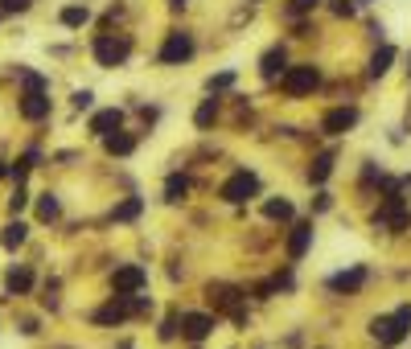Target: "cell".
<instances>
[{"instance_id":"5b68a950","label":"cell","mask_w":411,"mask_h":349,"mask_svg":"<svg viewBox=\"0 0 411 349\" xmlns=\"http://www.w3.org/2000/svg\"><path fill=\"white\" fill-rule=\"evenodd\" d=\"M144 288H149V271H144L140 263H120V267L111 271V292H115V296L132 300V296H140Z\"/></svg>"},{"instance_id":"2e32d148","label":"cell","mask_w":411,"mask_h":349,"mask_svg":"<svg viewBox=\"0 0 411 349\" xmlns=\"http://www.w3.org/2000/svg\"><path fill=\"white\" fill-rule=\"evenodd\" d=\"M263 218H267V222H292V218H296L292 197H284V193H280V197H267V201H263Z\"/></svg>"},{"instance_id":"83f0119b","label":"cell","mask_w":411,"mask_h":349,"mask_svg":"<svg viewBox=\"0 0 411 349\" xmlns=\"http://www.w3.org/2000/svg\"><path fill=\"white\" fill-rule=\"evenodd\" d=\"M25 206H29V193H25V189H17V193L8 197V210H12V214H21Z\"/></svg>"},{"instance_id":"7a4b0ae2","label":"cell","mask_w":411,"mask_h":349,"mask_svg":"<svg viewBox=\"0 0 411 349\" xmlns=\"http://www.w3.org/2000/svg\"><path fill=\"white\" fill-rule=\"evenodd\" d=\"M90 54H95V62L103 66V70H115V66H124L128 58H132V37H124V33H99L95 41H90Z\"/></svg>"},{"instance_id":"5bb4252c","label":"cell","mask_w":411,"mask_h":349,"mask_svg":"<svg viewBox=\"0 0 411 349\" xmlns=\"http://www.w3.org/2000/svg\"><path fill=\"white\" fill-rule=\"evenodd\" d=\"M120 123H124V111L120 107H103V111H95L90 115V136H111V132H120Z\"/></svg>"},{"instance_id":"d4e9b609","label":"cell","mask_w":411,"mask_h":349,"mask_svg":"<svg viewBox=\"0 0 411 349\" xmlns=\"http://www.w3.org/2000/svg\"><path fill=\"white\" fill-rule=\"evenodd\" d=\"M235 79H239L235 70H218V74H210V79H206V90H210V94H218V90L235 87Z\"/></svg>"},{"instance_id":"ba28073f","label":"cell","mask_w":411,"mask_h":349,"mask_svg":"<svg viewBox=\"0 0 411 349\" xmlns=\"http://www.w3.org/2000/svg\"><path fill=\"white\" fill-rule=\"evenodd\" d=\"M313 239H317V226L305 218V222H292V230H288V243H284V255L288 263H300L309 255V247H313Z\"/></svg>"},{"instance_id":"f546056e","label":"cell","mask_w":411,"mask_h":349,"mask_svg":"<svg viewBox=\"0 0 411 349\" xmlns=\"http://www.w3.org/2000/svg\"><path fill=\"white\" fill-rule=\"evenodd\" d=\"M313 210H317V214H325V210H333V193H329V189H321V193H317V201H313Z\"/></svg>"},{"instance_id":"cb8c5ba5","label":"cell","mask_w":411,"mask_h":349,"mask_svg":"<svg viewBox=\"0 0 411 349\" xmlns=\"http://www.w3.org/2000/svg\"><path fill=\"white\" fill-rule=\"evenodd\" d=\"M185 193H189V181L185 177H169L164 181V201H185Z\"/></svg>"},{"instance_id":"52a82bcc","label":"cell","mask_w":411,"mask_h":349,"mask_svg":"<svg viewBox=\"0 0 411 349\" xmlns=\"http://www.w3.org/2000/svg\"><path fill=\"white\" fill-rule=\"evenodd\" d=\"M255 193H259V177L251 173V169H239L231 181H222V189H218V197L231 201V206H243V201H251Z\"/></svg>"},{"instance_id":"d590c367","label":"cell","mask_w":411,"mask_h":349,"mask_svg":"<svg viewBox=\"0 0 411 349\" xmlns=\"http://www.w3.org/2000/svg\"><path fill=\"white\" fill-rule=\"evenodd\" d=\"M255 4H259V0H255Z\"/></svg>"},{"instance_id":"7c38bea8","label":"cell","mask_w":411,"mask_h":349,"mask_svg":"<svg viewBox=\"0 0 411 349\" xmlns=\"http://www.w3.org/2000/svg\"><path fill=\"white\" fill-rule=\"evenodd\" d=\"M50 111H54V103H50V94H46V90H25V94H21V115H25L29 123L46 119Z\"/></svg>"},{"instance_id":"8992f818","label":"cell","mask_w":411,"mask_h":349,"mask_svg":"<svg viewBox=\"0 0 411 349\" xmlns=\"http://www.w3.org/2000/svg\"><path fill=\"white\" fill-rule=\"evenodd\" d=\"M366 283H370V267H362V263H350V267L333 271V275L325 279V288L333 292V296H358Z\"/></svg>"},{"instance_id":"8d00e7d4","label":"cell","mask_w":411,"mask_h":349,"mask_svg":"<svg viewBox=\"0 0 411 349\" xmlns=\"http://www.w3.org/2000/svg\"><path fill=\"white\" fill-rule=\"evenodd\" d=\"M124 349H128V346H124Z\"/></svg>"},{"instance_id":"f1b7e54d","label":"cell","mask_w":411,"mask_h":349,"mask_svg":"<svg viewBox=\"0 0 411 349\" xmlns=\"http://www.w3.org/2000/svg\"><path fill=\"white\" fill-rule=\"evenodd\" d=\"M90 99H95V94H90V90L82 87V90H75V94H70V103H75V111H86V107H90Z\"/></svg>"},{"instance_id":"ffe728a7","label":"cell","mask_w":411,"mask_h":349,"mask_svg":"<svg viewBox=\"0 0 411 349\" xmlns=\"http://www.w3.org/2000/svg\"><path fill=\"white\" fill-rule=\"evenodd\" d=\"M140 214H144V197H136V193H132V197H124V201L111 210V218H115V222H136Z\"/></svg>"},{"instance_id":"4dcf8cb0","label":"cell","mask_w":411,"mask_h":349,"mask_svg":"<svg viewBox=\"0 0 411 349\" xmlns=\"http://www.w3.org/2000/svg\"><path fill=\"white\" fill-rule=\"evenodd\" d=\"M33 0H0V12H25Z\"/></svg>"},{"instance_id":"30bf717a","label":"cell","mask_w":411,"mask_h":349,"mask_svg":"<svg viewBox=\"0 0 411 349\" xmlns=\"http://www.w3.org/2000/svg\"><path fill=\"white\" fill-rule=\"evenodd\" d=\"M214 329H218V317H214V312H185L177 333H181L185 341H206Z\"/></svg>"},{"instance_id":"6da1fadb","label":"cell","mask_w":411,"mask_h":349,"mask_svg":"<svg viewBox=\"0 0 411 349\" xmlns=\"http://www.w3.org/2000/svg\"><path fill=\"white\" fill-rule=\"evenodd\" d=\"M370 337L383 346H399L411 337V304H399L395 312H379L370 317Z\"/></svg>"},{"instance_id":"4fadbf2b","label":"cell","mask_w":411,"mask_h":349,"mask_svg":"<svg viewBox=\"0 0 411 349\" xmlns=\"http://www.w3.org/2000/svg\"><path fill=\"white\" fill-rule=\"evenodd\" d=\"M395 58H399V54H395V46H387V41H383V46H374V54L366 58V74H370V79H387V74H391V66H395Z\"/></svg>"},{"instance_id":"ac0fdd59","label":"cell","mask_w":411,"mask_h":349,"mask_svg":"<svg viewBox=\"0 0 411 349\" xmlns=\"http://www.w3.org/2000/svg\"><path fill=\"white\" fill-rule=\"evenodd\" d=\"M4 288H8V292H17V296H21V292H29V288H33V271H29L25 263H21V267H8V271H4Z\"/></svg>"},{"instance_id":"d6a6232c","label":"cell","mask_w":411,"mask_h":349,"mask_svg":"<svg viewBox=\"0 0 411 349\" xmlns=\"http://www.w3.org/2000/svg\"><path fill=\"white\" fill-rule=\"evenodd\" d=\"M4 177H8V165H4V161H0V181H4Z\"/></svg>"},{"instance_id":"603a6c76","label":"cell","mask_w":411,"mask_h":349,"mask_svg":"<svg viewBox=\"0 0 411 349\" xmlns=\"http://www.w3.org/2000/svg\"><path fill=\"white\" fill-rule=\"evenodd\" d=\"M62 214V201H58V193H41V201H37V218L41 222H54Z\"/></svg>"},{"instance_id":"277c9868","label":"cell","mask_w":411,"mask_h":349,"mask_svg":"<svg viewBox=\"0 0 411 349\" xmlns=\"http://www.w3.org/2000/svg\"><path fill=\"white\" fill-rule=\"evenodd\" d=\"M193 54H198L193 33H189V29H173V33H164L161 50H157V62H161V66H185Z\"/></svg>"},{"instance_id":"9c48e42d","label":"cell","mask_w":411,"mask_h":349,"mask_svg":"<svg viewBox=\"0 0 411 349\" xmlns=\"http://www.w3.org/2000/svg\"><path fill=\"white\" fill-rule=\"evenodd\" d=\"M358 128V107L350 103H341V107H329L325 115H321V132L325 136H345V132H354Z\"/></svg>"},{"instance_id":"44dd1931","label":"cell","mask_w":411,"mask_h":349,"mask_svg":"<svg viewBox=\"0 0 411 349\" xmlns=\"http://www.w3.org/2000/svg\"><path fill=\"white\" fill-rule=\"evenodd\" d=\"M25 239H29V226L25 222H8L4 235H0V247L4 251H17V247H25Z\"/></svg>"},{"instance_id":"e575fe53","label":"cell","mask_w":411,"mask_h":349,"mask_svg":"<svg viewBox=\"0 0 411 349\" xmlns=\"http://www.w3.org/2000/svg\"><path fill=\"white\" fill-rule=\"evenodd\" d=\"M408 62H411V54H408ZM408 70H411V66H408Z\"/></svg>"},{"instance_id":"4316f807","label":"cell","mask_w":411,"mask_h":349,"mask_svg":"<svg viewBox=\"0 0 411 349\" xmlns=\"http://www.w3.org/2000/svg\"><path fill=\"white\" fill-rule=\"evenodd\" d=\"M329 8H333V17H354V0H329Z\"/></svg>"},{"instance_id":"484cf974","label":"cell","mask_w":411,"mask_h":349,"mask_svg":"<svg viewBox=\"0 0 411 349\" xmlns=\"http://www.w3.org/2000/svg\"><path fill=\"white\" fill-rule=\"evenodd\" d=\"M321 0H288V8H284V17H305V12H313Z\"/></svg>"},{"instance_id":"7402d4cb","label":"cell","mask_w":411,"mask_h":349,"mask_svg":"<svg viewBox=\"0 0 411 349\" xmlns=\"http://www.w3.org/2000/svg\"><path fill=\"white\" fill-rule=\"evenodd\" d=\"M58 21H62L66 29H82V25L90 21V8H86V4H66V8L58 12Z\"/></svg>"},{"instance_id":"836d02e7","label":"cell","mask_w":411,"mask_h":349,"mask_svg":"<svg viewBox=\"0 0 411 349\" xmlns=\"http://www.w3.org/2000/svg\"><path fill=\"white\" fill-rule=\"evenodd\" d=\"M358 4H374V0H358Z\"/></svg>"},{"instance_id":"9a60e30c","label":"cell","mask_w":411,"mask_h":349,"mask_svg":"<svg viewBox=\"0 0 411 349\" xmlns=\"http://www.w3.org/2000/svg\"><path fill=\"white\" fill-rule=\"evenodd\" d=\"M218 115H222V103H218V94H210V99L198 103V111H193V128H198V132H210V128L218 123Z\"/></svg>"},{"instance_id":"3957f363","label":"cell","mask_w":411,"mask_h":349,"mask_svg":"<svg viewBox=\"0 0 411 349\" xmlns=\"http://www.w3.org/2000/svg\"><path fill=\"white\" fill-rule=\"evenodd\" d=\"M317 87H321V66H313V62H296V66H288L280 74V90L288 99H305V94H313Z\"/></svg>"},{"instance_id":"e0dca14e","label":"cell","mask_w":411,"mask_h":349,"mask_svg":"<svg viewBox=\"0 0 411 349\" xmlns=\"http://www.w3.org/2000/svg\"><path fill=\"white\" fill-rule=\"evenodd\" d=\"M103 148H107V157H132L136 152V136L132 132H111V136H103Z\"/></svg>"},{"instance_id":"1f68e13d","label":"cell","mask_w":411,"mask_h":349,"mask_svg":"<svg viewBox=\"0 0 411 349\" xmlns=\"http://www.w3.org/2000/svg\"><path fill=\"white\" fill-rule=\"evenodd\" d=\"M169 4H173V8H185V4H189V0H169Z\"/></svg>"},{"instance_id":"d6986e66","label":"cell","mask_w":411,"mask_h":349,"mask_svg":"<svg viewBox=\"0 0 411 349\" xmlns=\"http://www.w3.org/2000/svg\"><path fill=\"white\" fill-rule=\"evenodd\" d=\"M333 161H337V152L313 157V161H309V181H313V185H325L329 177H333Z\"/></svg>"},{"instance_id":"8fae6325","label":"cell","mask_w":411,"mask_h":349,"mask_svg":"<svg viewBox=\"0 0 411 349\" xmlns=\"http://www.w3.org/2000/svg\"><path fill=\"white\" fill-rule=\"evenodd\" d=\"M288 70V50L284 46H271L259 54V79L263 83H280V74Z\"/></svg>"}]
</instances>
